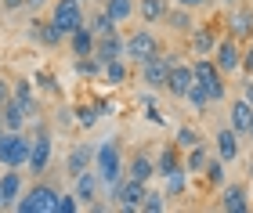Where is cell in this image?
Listing matches in <instances>:
<instances>
[{
    "label": "cell",
    "mask_w": 253,
    "mask_h": 213,
    "mask_svg": "<svg viewBox=\"0 0 253 213\" xmlns=\"http://www.w3.org/2000/svg\"><path fill=\"white\" fill-rule=\"evenodd\" d=\"M15 210L18 213H58V192L51 184H33L26 195H18Z\"/></svg>",
    "instance_id": "277c9868"
},
{
    "label": "cell",
    "mask_w": 253,
    "mask_h": 213,
    "mask_svg": "<svg viewBox=\"0 0 253 213\" xmlns=\"http://www.w3.org/2000/svg\"><path fill=\"white\" fill-rule=\"evenodd\" d=\"M243 102L253 105V76H246V80H243Z\"/></svg>",
    "instance_id": "7bdbcfd3"
},
{
    "label": "cell",
    "mask_w": 253,
    "mask_h": 213,
    "mask_svg": "<svg viewBox=\"0 0 253 213\" xmlns=\"http://www.w3.org/2000/svg\"><path fill=\"white\" fill-rule=\"evenodd\" d=\"M177 152H181L177 144H167V148H163V152L156 155V170L163 174V177H167L170 170H177V166H181V159H177Z\"/></svg>",
    "instance_id": "836d02e7"
},
{
    "label": "cell",
    "mask_w": 253,
    "mask_h": 213,
    "mask_svg": "<svg viewBox=\"0 0 253 213\" xmlns=\"http://www.w3.org/2000/svg\"><path fill=\"white\" fill-rule=\"evenodd\" d=\"M80 210V195L69 192V195H58V213H76Z\"/></svg>",
    "instance_id": "60d3db41"
},
{
    "label": "cell",
    "mask_w": 253,
    "mask_h": 213,
    "mask_svg": "<svg viewBox=\"0 0 253 213\" xmlns=\"http://www.w3.org/2000/svg\"><path fill=\"white\" fill-rule=\"evenodd\" d=\"M98 188H101L98 170H84L80 177H73V192L80 195V203H94V199H98Z\"/></svg>",
    "instance_id": "d6986e66"
},
{
    "label": "cell",
    "mask_w": 253,
    "mask_h": 213,
    "mask_svg": "<svg viewBox=\"0 0 253 213\" xmlns=\"http://www.w3.org/2000/svg\"><path fill=\"white\" fill-rule=\"evenodd\" d=\"M170 11V0H137V15H141L145 26H156V22H163Z\"/></svg>",
    "instance_id": "cb8c5ba5"
},
{
    "label": "cell",
    "mask_w": 253,
    "mask_h": 213,
    "mask_svg": "<svg viewBox=\"0 0 253 213\" xmlns=\"http://www.w3.org/2000/svg\"><path fill=\"white\" fill-rule=\"evenodd\" d=\"M0 195H4L7 206L18 203V195H22V174L18 170H4L0 174Z\"/></svg>",
    "instance_id": "83f0119b"
},
{
    "label": "cell",
    "mask_w": 253,
    "mask_h": 213,
    "mask_svg": "<svg viewBox=\"0 0 253 213\" xmlns=\"http://www.w3.org/2000/svg\"><path fill=\"white\" fill-rule=\"evenodd\" d=\"M163 192H167V195H185V192H188V170H185V163L163 177Z\"/></svg>",
    "instance_id": "1f68e13d"
},
{
    "label": "cell",
    "mask_w": 253,
    "mask_h": 213,
    "mask_svg": "<svg viewBox=\"0 0 253 213\" xmlns=\"http://www.w3.org/2000/svg\"><path fill=\"white\" fill-rule=\"evenodd\" d=\"M243 40H235L232 33L228 36H221V43H217V51H213V62H217V69H221L224 76H235V72H243Z\"/></svg>",
    "instance_id": "ba28073f"
},
{
    "label": "cell",
    "mask_w": 253,
    "mask_h": 213,
    "mask_svg": "<svg viewBox=\"0 0 253 213\" xmlns=\"http://www.w3.org/2000/svg\"><path fill=\"white\" fill-rule=\"evenodd\" d=\"M217 210H224V213H250L253 210L250 188L246 184H224L221 188V199H217Z\"/></svg>",
    "instance_id": "8fae6325"
},
{
    "label": "cell",
    "mask_w": 253,
    "mask_h": 213,
    "mask_svg": "<svg viewBox=\"0 0 253 213\" xmlns=\"http://www.w3.org/2000/svg\"><path fill=\"white\" fill-rule=\"evenodd\" d=\"M185 102H188V105H192L195 112H206V108L213 105V98H210V91H206L203 83H192V91L185 94Z\"/></svg>",
    "instance_id": "e575fe53"
},
{
    "label": "cell",
    "mask_w": 253,
    "mask_h": 213,
    "mask_svg": "<svg viewBox=\"0 0 253 213\" xmlns=\"http://www.w3.org/2000/svg\"><path fill=\"white\" fill-rule=\"evenodd\" d=\"M51 22L65 33V36H73L80 26H87L84 4H80V0H54L51 4Z\"/></svg>",
    "instance_id": "5b68a950"
},
{
    "label": "cell",
    "mask_w": 253,
    "mask_h": 213,
    "mask_svg": "<svg viewBox=\"0 0 253 213\" xmlns=\"http://www.w3.org/2000/svg\"><path fill=\"white\" fill-rule=\"evenodd\" d=\"M224 4H228V7H235V0H224Z\"/></svg>",
    "instance_id": "816d5d0a"
},
{
    "label": "cell",
    "mask_w": 253,
    "mask_h": 213,
    "mask_svg": "<svg viewBox=\"0 0 253 213\" xmlns=\"http://www.w3.org/2000/svg\"><path fill=\"white\" fill-rule=\"evenodd\" d=\"M163 22H167V29L181 33V36H188V33L195 29V22H192V11H188V7H181V4H177V7H170Z\"/></svg>",
    "instance_id": "484cf974"
},
{
    "label": "cell",
    "mask_w": 253,
    "mask_h": 213,
    "mask_svg": "<svg viewBox=\"0 0 253 213\" xmlns=\"http://www.w3.org/2000/svg\"><path fill=\"white\" fill-rule=\"evenodd\" d=\"M159 170H156V159L152 155H145V152H134L130 155V163H126V177H137V181H152Z\"/></svg>",
    "instance_id": "ffe728a7"
},
{
    "label": "cell",
    "mask_w": 253,
    "mask_h": 213,
    "mask_svg": "<svg viewBox=\"0 0 253 213\" xmlns=\"http://www.w3.org/2000/svg\"><path fill=\"white\" fill-rule=\"evenodd\" d=\"M98 116H101V112H98V105H94V102L76 108V123H80V127H94V123H98Z\"/></svg>",
    "instance_id": "ab89813d"
},
{
    "label": "cell",
    "mask_w": 253,
    "mask_h": 213,
    "mask_svg": "<svg viewBox=\"0 0 253 213\" xmlns=\"http://www.w3.org/2000/svg\"><path fill=\"white\" fill-rule=\"evenodd\" d=\"M80 4H87V0H80Z\"/></svg>",
    "instance_id": "db71d44e"
},
{
    "label": "cell",
    "mask_w": 253,
    "mask_h": 213,
    "mask_svg": "<svg viewBox=\"0 0 253 213\" xmlns=\"http://www.w3.org/2000/svg\"><path fill=\"white\" fill-rule=\"evenodd\" d=\"M94 43H98V36H94V29H90V26H80L73 36H69V47H73L76 58H87V54H94Z\"/></svg>",
    "instance_id": "7402d4cb"
},
{
    "label": "cell",
    "mask_w": 253,
    "mask_h": 213,
    "mask_svg": "<svg viewBox=\"0 0 253 213\" xmlns=\"http://www.w3.org/2000/svg\"><path fill=\"white\" fill-rule=\"evenodd\" d=\"M192 72H195V83H203L206 91H210L213 105L228 98V83H224L228 76L217 69V62H213V58H195V62H192Z\"/></svg>",
    "instance_id": "3957f363"
},
{
    "label": "cell",
    "mask_w": 253,
    "mask_h": 213,
    "mask_svg": "<svg viewBox=\"0 0 253 213\" xmlns=\"http://www.w3.org/2000/svg\"><path fill=\"white\" fill-rule=\"evenodd\" d=\"M33 87H37L33 80H15V83H11V98H15V102L26 108L29 123L37 119V112H40V108H37V91H33Z\"/></svg>",
    "instance_id": "e0dca14e"
},
{
    "label": "cell",
    "mask_w": 253,
    "mask_h": 213,
    "mask_svg": "<svg viewBox=\"0 0 253 213\" xmlns=\"http://www.w3.org/2000/svg\"><path fill=\"white\" fill-rule=\"evenodd\" d=\"M246 138H250V141H253V116H250V130H246Z\"/></svg>",
    "instance_id": "681fc988"
},
{
    "label": "cell",
    "mask_w": 253,
    "mask_h": 213,
    "mask_svg": "<svg viewBox=\"0 0 253 213\" xmlns=\"http://www.w3.org/2000/svg\"><path fill=\"white\" fill-rule=\"evenodd\" d=\"M94 105H98L101 116H112V112H116V105H112V102H94Z\"/></svg>",
    "instance_id": "bcb514c9"
},
{
    "label": "cell",
    "mask_w": 253,
    "mask_h": 213,
    "mask_svg": "<svg viewBox=\"0 0 253 213\" xmlns=\"http://www.w3.org/2000/svg\"><path fill=\"white\" fill-rule=\"evenodd\" d=\"M29 148H33V138H26L22 130H7L0 123V166L4 170H22L29 163Z\"/></svg>",
    "instance_id": "6da1fadb"
},
{
    "label": "cell",
    "mask_w": 253,
    "mask_h": 213,
    "mask_svg": "<svg viewBox=\"0 0 253 213\" xmlns=\"http://www.w3.org/2000/svg\"><path fill=\"white\" fill-rule=\"evenodd\" d=\"M33 83H37V91H43V94H58V91H62L58 80H54V72H47V69H37V72H33Z\"/></svg>",
    "instance_id": "74e56055"
},
{
    "label": "cell",
    "mask_w": 253,
    "mask_h": 213,
    "mask_svg": "<svg viewBox=\"0 0 253 213\" xmlns=\"http://www.w3.org/2000/svg\"><path fill=\"white\" fill-rule=\"evenodd\" d=\"M217 43H221V36H217L210 26H195V29L188 33V47H192L195 58H213Z\"/></svg>",
    "instance_id": "4fadbf2b"
},
{
    "label": "cell",
    "mask_w": 253,
    "mask_h": 213,
    "mask_svg": "<svg viewBox=\"0 0 253 213\" xmlns=\"http://www.w3.org/2000/svg\"><path fill=\"white\" fill-rule=\"evenodd\" d=\"M203 141V134L195 130V127H177V134H174V144L181 152H188V148H195V144Z\"/></svg>",
    "instance_id": "8d00e7d4"
},
{
    "label": "cell",
    "mask_w": 253,
    "mask_h": 213,
    "mask_svg": "<svg viewBox=\"0 0 253 213\" xmlns=\"http://www.w3.org/2000/svg\"><path fill=\"white\" fill-rule=\"evenodd\" d=\"M0 123H4L7 130H26L29 116H26V108H22V105L15 102V98H7L4 108H0Z\"/></svg>",
    "instance_id": "603a6c76"
},
{
    "label": "cell",
    "mask_w": 253,
    "mask_h": 213,
    "mask_svg": "<svg viewBox=\"0 0 253 213\" xmlns=\"http://www.w3.org/2000/svg\"><path fill=\"white\" fill-rule=\"evenodd\" d=\"M101 72H105V62H98L94 54H87V58H76V76L90 80V76H101Z\"/></svg>",
    "instance_id": "d590c367"
},
{
    "label": "cell",
    "mask_w": 253,
    "mask_h": 213,
    "mask_svg": "<svg viewBox=\"0 0 253 213\" xmlns=\"http://www.w3.org/2000/svg\"><path fill=\"white\" fill-rule=\"evenodd\" d=\"M250 116H253V105L239 98V102H235L232 108H228V127H232L235 134H243V138H246V130H250Z\"/></svg>",
    "instance_id": "d4e9b609"
},
{
    "label": "cell",
    "mask_w": 253,
    "mask_h": 213,
    "mask_svg": "<svg viewBox=\"0 0 253 213\" xmlns=\"http://www.w3.org/2000/svg\"><path fill=\"white\" fill-rule=\"evenodd\" d=\"M228 33H232L235 40H250L253 36V11L232 7V11H228Z\"/></svg>",
    "instance_id": "ac0fdd59"
},
{
    "label": "cell",
    "mask_w": 253,
    "mask_h": 213,
    "mask_svg": "<svg viewBox=\"0 0 253 213\" xmlns=\"http://www.w3.org/2000/svg\"><path fill=\"white\" fill-rule=\"evenodd\" d=\"M195 83V72H192V62H174L170 65V76H167V91L177 98V102H185V94L192 91Z\"/></svg>",
    "instance_id": "7c38bea8"
},
{
    "label": "cell",
    "mask_w": 253,
    "mask_h": 213,
    "mask_svg": "<svg viewBox=\"0 0 253 213\" xmlns=\"http://www.w3.org/2000/svg\"><path fill=\"white\" fill-rule=\"evenodd\" d=\"M174 62H181V58L177 54H167V51H159L156 58L141 62V83L148 91H167V76H170V65Z\"/></svg>",
    "instance_id": "8992f818"
},
{
    "label": "cell",
    "mask_w": 253,
    "mask_h": 213,
    "mask_svg": "<svg viewBox=\"0 0 253 213\" xmlns=\"http://www.w3.org/2000/svg\"><path fill=\"white\" fill-rule=\"evenodd\" d=\"M167 192H152V188H148V195H145V203H141V213H163L167 210Z\"/></svg>",
    "instance_id": "f35d334b"
},
{
    "label": "cell",
    "mask_w": 253,
    "mask_h": 213,
    "mask_svg": "<svg viewBox=\"0 0 253 213\" xmlns=\"http://www.w3.org/2000/svg\"><path fill=\"white\" fill-rule=\"evenodd\" d=\"M43 4V0H26V7H40Z\"/></svg>",
    "instance_id": "c3c4849f"
},
{
    "label": "cell",
    "mask_w": 253,
    "mask_h": 213,
    "mask_svg": "<svg viewBox=\"0 0 253 213\" xmlns=\"http://www.w3.org/2000/svg\"><path fill=\"white\" fill-rule=\"evenodd\" d=\"M101 76H105V83H109V87H123L126 80H130V65H126V54H123V58L105 62V72H101Z\"/></svg>",
    "instance_id": "f546056e"
},
{
    "label": "cell",
    "mask_w": 253,
    "mask_h": 213,
    "mask_svg": "<svg viewBox=\"0 0 253 213\" xmlns=\"http://www.w3.org/2000/svg\"><path fill=\"white\" fill-rule=\"evenodd\" d=\"M101 7L109 11V18L116 22V26H126V22L137 15V4H134V0H105Z\"/></svg>",
    "instance_id": "f1b7e54d"
},
{
    "label": "cell",
    "mask_w": 253,
    "mask_h": 213,
    "mask_svg": "<svg viewBox=\"0 0 253 213\" xmlns=\"http://www.w3.org/2000/svg\"><path fill=\"white\" fill-rule=\"evenodd\" d=\"M0 7L4 11H18V7H26V0H0Z\"/></svg>",
    "instance_id": "ee69618b"
},
{
    "label": "cell",
    "mask_w": 253,
    "mask_h": 213,
    "mask_svg": "<svg viewBox=\"0 0 253 213\" xmlns=\"http://www.w3.org/2000/svg\"><path fill=\"white\" fill-rule=\"evenodd\" d=\"M177 4H181V7H188V11H195V7H206L210 0H177Z\"/></svg>",
    "instance_id": "f6af8a7d"
},
{
    "label": "cell",
    "mask_w": 253,
    "mask_h": 213,
    "mask_svg": "<svg viewBox=\"0 0 253 213\" xmlns=\"http://www.w3.org/2000/svg\"><path fill=\"white\" fill-rule=\"evenodd\" d=\"M87 26L94 29V36H109V33H116L120 26L109 18V11L105 7H98V11H90V18H87Z\"/></svg>",
    "instance_id": "d6a6232c"
},
{
    "label": "cell",
    "mask_w": 253,
    "mask_h": 213,
    "mask_svg": "<svg viewBox=\"0 0 253 213\" xmlns=\"http://www.w3.org/2000/svg\"><path fill=\"white\" fill-rule=\"evenodd\" d=\"M159 54V40H156V33L152 29H134L130 36H126V62H134V65H141L148 58H156Z\"/></svg>",
    "instance_id": "9c48e42d"
},
{
    "label": "cell",
    "mask_w": 253,
    "mask_h": 213,
    "mask_svg": "<svg viewBox=\"0 0 253 213\" xmlns=\"http://www.w3.org/2000/svg\"><path fill=\"white\" fill-rule=\"evenodd\" d=\"M243 72L253 76V36H250V47L243 51Z\"/></svg>",
    "instance_id": "b9f144b4"
},
{
    "label": "cell",
    "mask_w": 253,
    "mask_h": 213,
    "mask_svg": "<svg viewBox=\"0 0 253 213\" xmlns=\"http://www.w3.org/2000/svg\"><path fill=\"white\" fill-rule=\"evenodd\" d=\"M109 195L116 199L120 210H126V213H141V203H145V195H148V184L137 181V177H123V181L112 188Z\"/></svg>",
    "instance_id": "52a82bcc"
},
{
    "label": "cell",
    "mask_w": 253,
    "mask_h": 213,
    "mask_svg": "<svg viewBox=\"0 0 253 213\" xmlns=\"http://www.w3.org/2000/svg\"><path fill=\"white\" fill-rule=\"evenodd\" d=\"M29 40H37L43 43V47H58V43L65 40V33L54 26V22H33V29H29Z\"/></svg>",
    "instance_id": "44dd1931"
},
{
    "label": "cell",
    "mask_w": 253,
    "mask_h": 213,
    "mask_svg": "<svg viewBox=\"0 0 253 213\" xmlns=\"http://www.w3.org/2000/svg\"><path fill=\"white\" fill-rule=\"evenodd\" d=\"M4 206H7V203H4V195H0V210H4Z\"/></svg>",
    "instance_id": "f5cc1de1"
},
{
    "label": "cell",
    "mask_w": 253,
    "mask_h": 213,
    "mask_svg": "<svg viewBox=\"0 0 253 213\" xmlns=\"http://www.w3.org/2000/svg\"><path fill=\"white\" fill-rule=\"evenodd\" d=\"M7 98H11V91H7V83L0 80V108H4V102H7Z\"/></svg>",
    "instance_id": "7dc6e473"
},
{
    "label": "cell",
    "mask_w": 253,
    "mask_h": 213,
    "mask_svg": "<svg viewBox=\"0 0 253 213\" xmlns=\"http://www.w3.org/2000/svg\"><path fill=\"white\" fill-rule=\"evenodd\" d=\"M224 166H228V163H224L221 155L213 152V159L206 163V174H203V177H206V184H210V188H217V192H221V188L228 184V170H224Z\"/></svg>",
    "instance_id": "4dcf8cb0"
},
{
    "label": "cell",
    "mask_w": 253,
    "mask_h": 213,
    "mask_svg": "<svg viewBox=\"0 0 253 213\" xmlns=\"http://www.w3.org/2000/svg\"><path fill=\"white\" fill-rule=\"evenodd\" d=\"M51 155H54L51 134H47V130H37V138H33V148H29V163H26V166H29L33 174H47Z\"/></svg>",
    "instance_id": "30bf717a"
},
{
    "label": "cell",
    "mask_w": 253,
    "mask_h": 213,
    "mask_svg": "<svg viewBox=\"0 0 253 213\" xmlns=\"http://www.w3.org/2000/svg\"><path fill=\"white\" fill-rule=\"evenodd\" d=\"M90 166H94V148H90L87 141L73 144V152L65 155V174L69 177H80L84 170H90Z\"/></svg>",
    "instance_id": "5bb4252c"
},
{
    "label": "cell",
    "mask_w": 253,
    "mask_h": 213,
    "mask_svg": "<svg viewBox=\"0 0 253 213\" xmlns=\"http://www.w3.org/2000/svg\"><path fill=\"white\" fill-rule=\"evenodd\" d=\"M123 54H126V36H120V29L109 33V36H98V43H94L98 62H112V58H123Z\"/></svg>",
    "instance_id": "9a60e30c"
},
{
    "label": "cell",
    "mask_w": 253,
    "mask_h": 213,
    "mask_svg": "<svg viewBox=\"0 0 253 213\" xmlns=\"http://www.w3.org/2000/svg\"><path fill=\"white\" fill-rule=\"evenodd\" d=\"M94 170H98V177H101V184L109 188H116L120 181H123V174H126V163L120 159V144L116 141H101L98 148H94Z\"/></svg>",
    "instance_id": "7a4b0ae2"
},
{
    "label": "cell",
    "mask_w": 253,
    "mask_h": 213,
    "mask_svg": "<svg viewBox=\"0 0 253 213\" xmlns=\"http://www.w3.org/2000/svg\"><path fill=\"white\" fill-rule=\"evenodd\" d=\"M210 159H213L210 144L199 141V144L188 148V155H185V170H188V174H206V163H210Z\"/></svg>",
    "instance_id": "4316f807"
},
{
    "label": "cell",
    "mask_w": 253,
    "mask_h": 213,
    "mask_svg": "<svg viewBox=\"0 0 253 213\" xmlns=\"http://www.w3.org/2000/svg\"><path fill=\"white\" fill-rule=\"evenodd\" d=\"M250 181H253V159H250Z\"/></svg>",
    "instance_id": "f907efd6"
},
{
    "label": "cell",
    "mask_w": 253,
    "mask_h": 213,
    "mask_svg": "<svg viewBox=\"0 0 253 213\" xmlns=\"http://www.w3.org/2000/svg\"><path fill=\"white\" fill-rule=\"evenodd\" d=\"M239 138H243V134H235L232 127L217 130V138H213V152L221 155L224 163H235V159H239V152H243V144H239Z\"/></svg>",
    "instance_id": "2e32d148"
}]
</instances>
